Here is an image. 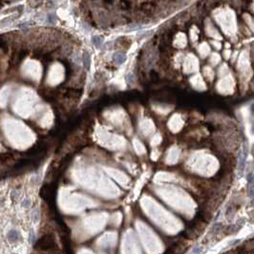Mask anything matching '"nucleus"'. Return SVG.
<instances>
[{
    "mask_svg": "<svg viewBox=\"0 0 254 254\" xmlns=\"http://www.w3.org/2000/svg\"><path fill=\"white\" fill-rule=\"evenodd\" d=\"M214 17L218 24L220 25L225 34L232 36L236 33L237 23L234 12L228 8L220 9L215 12Z\"/></svg>",
    "mask_w": 254,
    "mask_h": 254,
    "instance_id": "obj_1",
    "label": "nucleus"
},
{
    "mask_svg": "<svg viewBox=\"0 0 254 254\" xmlns=\"http://www.w3.org/2000/svg\"><path fill=\"white\" fill-rule=\"evenodd\" d=\"M238 71L240 72L242 79L244 78L246 81L249 80L251 77L252 72L251 68H250L249 55L247 51H244L240 55V58L238 59Z\"/></svg>",
    "mask_w": 254,
    "mask_h": 254,
    "instance_id": "obj_2",
    "label": "nucleus"
},
{
    "mask_svg": "<svg viewBox=\"0 0 254 254\" xmlns=\"http://www.w3.org/2000/svg\"><path fill=\"white\" fill-rule=\"evenodd\" d=\"M234 86H235V81L233 77L229 74L227 76L222 77L221 79L218 81L217 83V91L219 93L224 94V95H229L232 94L234 91Z\"/></svg>",
    "mask_w": 254,
    "mask_h": 254,
    "instance_id": "obj_3",
    "label": "nucleus"
},
{
    "mask_svg": "<svg viewBox=\"0 0 254 254\" xmlns=\"http://www.w3.org/2000/svg\"><path fill=\"white\" fill-rule=\"evenodd\" d=\"M199 70V60L192 54L187 55L183 58V72L186 74H192Z\"/></svg>",
    "mask_w": 254,
    "mask_h": 254,
    "instance_id": "obj_4",
    "label": "nucleus"
},
{
    "mask_svg": "<svg viewBox=\"0 0 254 254\" xmlns=\"http://www.w3.org/2000/svg\"><path fill=\"white\" fill-rule=\"evenodd\" d=\"M36 246H37V247H38L39 249H42V250L52 249L53 247H54V246H55L54 236H53L52 234H50V233L43 235V236L40 238L38 241H37Z\"/></svg>",
    "mask_w": 254,
    "mask_h": 254,
    "instance_id": "obj_5",
    "label": "nucleus"
},
{
    "mask_svg": "<svg viewBox=\"0 0 254 254\" xmlns=\"http://www.w3.org/2000/svg\"><path fill=\"white\" fill-rule=\"evenodd\" d=\"M190 82L191 85L194 89L198 90V91H205L206 89V85L203 81V77H201V75H196V76H193L190 78Z\"/></svg>",
    "mask_w": 254,
    "mask_h": 254,
    "instance_id": "obj_6",
    "label": "nucleus"
},
{
    "mask_svg": "<svg viewBox=\"0 0 254 254\" xmlns=\"http://www.w3.org/2000/svg\"><path fill=\"white\" fill-rule=\"evenodd\" d=\"M205 32L207 34V36H209L210 37H213V38H215L216 40L222 39V36L219 34L217 29L214 27V25L210 22L209 20H206L205 22Z\"/></svg>",
    "mask_w": 254,
    "mask_h": 254,
    "instance_id": "obj_7",
    "label": "nucleus"
},
{
    "mask_svg": "<svg viewBox=\"0 0 254 254\" xmlns=\"http://www.w3.org/2000/svg\"><path fill=\"white\" fill-rule=\"evenodd\" d=\"M186 36L183 33H179L174 40V46L177 47V48H183V47L186 46Z\"/></svg>",
    "mask_w": 254,
    "mask_h": 254,
    "instance_id": "obj_8",
    "label": "nucleus"
},
{
    "mask_svg": "<svg viewBox=\"0 0 254 254\" xmlns=\"http://www.w3.org/2000/svg\"><path fill=\"white\" fill-rule=\"evenodd\" d=\"M183 125V121H181L180 116L175 115L172 117L171 120L169 121V127L172 128V130H179L181 128V126Z\"/></svg>",
    "mask_w": 254,
    "mask_h": 254,
    "instance_id": "obj_9",
    "label": "nucleus"
},
{
    "mask_svg": "<svg viewBox=\"0 0 254 254\" xmlns=\"http://www.w3.org/2000/svg\"><path fill=\"white\" fill-rule=\"evenodd\" d=\"M246 148H244L241 152L240 158H239V170L240 174L242 175L244 170V166H246Z\"/></svg>",
    "mask_w": 254,
    "mask_h": 254,
    "instance_id": "obj_10",
    "label": "nucleus"
},
{
    "mask_svg": "<svg viewBox=\"0 0 254 254\" xmlns=\"http://www.w3.org/2000/svg\"><path fill=\"white\" fill-rule=\"evenodd\" d=\"M198 51H199L201 58H206V56L210 54V48H209L207 43H205V42H203L202 44H200Z\"/></svg>",
    "mask_w": 254,
    "mask_h": 254,
    "instance_id": "obj_11",
    "label": "nucleus"
},
{
    "mask_svg": "<svg viewBox=\"0 0 254 254\" xmlns=\"http://www.w3.org/2000/svg\"><path fill=\"white\" fill-rule=\"evenodd\" d=\"M7 238L10 243H17L20 240V234L16 230H11L8 232Z\"/></svg>",
    "mask_w": 254,
    "mask_h": 254,
    "instance_id": "obj_12",
    "label": "nucleus"
},
{
    "mask_svg": "<svg viewBox=\"0 0 254 254\" xmlns=\"http://www.w3.org/2000/svg\"><path fill=\"white\" fill-rule=\"evenodd\" d=\"M113 59H114L116 64L120 65L126 60V55H125L124 54H121V53H117V54H115L114 55H113Z\"/></svg>",
    "mask_w": 254,
    "mask_h": 254,
    "instance_id": "obj_13",
    "label": "nucleus"
},
{
    "mask_svg": "<svg viewBox=\"0 0 254 254\" xmlns=\"http://www.w3.org/2000/svg\"><path fill=\"white\" fill-rule=\"evenodd\" d=\"M82 63H83V66L85 67L86 70H89L90 63H91V56H90L89 53L87 52V51L83 52V55H82Z\"/></svg>",
    "mask_w": 254,
    "mask_h": 254,
    "instance_id": "obj_14",
    "label": "nucleus"
},
{
    "mask_svg": "<svg viewBox=\"0 0 254 254\" xmlns=\"http://www.w3.org/2000/svg\"><path fill=\"white\" fill-rule=\"evenodd\" d=\"M203 76H205L209 81H211L213 78H214V72L210 67H205L203 70Z\"/></svg>",
    "mask_w": 254,
    "mask_h": 254,
    "instance_id": "obj_15",
    "label": "nucleus"
},
{
    "mask_svg": "<svg viewBox=\"0 0 254 254\" xmlns=\"http://www.w3.org/2000/svg\"><path fill=\"white\" fill-rule=\"evenodd\" d=\"M221 60V58L220 55H219V54H217V53H213V54L210 55V63H211L213 66H215V65H217L219 62H220Z\"/></svg>",
    "mask_w": 254,
    "mask_h": 254,
    "instance_id": "obj_16",
    "label": "nucleus"
},
{
    "mask_svg": "<svg viewBox=\"0 0 254 254\" xmlns=\"http://www.w3.org/2000/svg\"><path fill=\"white\" fill-rule=\"evenodd\" d=\"M198 36H199V30L197 29V27L193 26L192 28H191V30H190L191 40H192L193 42L197 41V39H198Z\"/></svg>",
    "mask_w": 254,
    "mask_h": 254,
    "instance_id": "obj_17",
    "label": "nucleus"
},
{
    "mask_svg": "<svg viewBox=\"0 0 254 254\" xmlns=\"http://www.w3.org/2000/svg\"><path fill=\"white\" fill-rule=\"evenodd\" d=\"M227 75H229V70H228V68H227V65L223 64L220 67V69H219V76L222 77L227 76Z\"/></svg>",
    "mask_w": 254,
    "mask_h": 254,
    "instance_id": "obj_18",
    "label": "nucleus"
},
{
    "mask_svg": "<svg viewBox=\"0 0 254 254\" xmlns=\"http://www.w3.org/2000/svg\"><path fill=\"white\" fill-rule=\"evenodd\" d=\"M244 19L246 21V24L249 25V28L251 29V31L254 32V20L252 19V17H250L249 14H244Z\"/></svg>",
    "mask_w": 254,
    "mask_h": 254,
    "instance_id": "obj_19",
    "label": "nucleus"
},
{
    "mask_svg": "<svg viewBox=\"0 0 254 254\" xmlns=\"http://www.w3.org/2000/svg\"><path fill=\"white\" fill-rule=\"evenodd\" d=\"M32 219L34 222H37L39 220V213H38V210H37L36 208L34 209L32 211Z\"/></svg>",
    "mask_w": 254,
    "mask_h": 254,
    "instance_id": "obj_20",
    "label": "nucleus"
},
{
    "mask_svg": "<svg viewBox=\"0 0 254 254\" xmlns=\"http://www.w3.org/2000/svg\"><path fill=\"white\" fill-rule=\"evenodd\" d=\"M92 40H93V42L95 43L97 46L101 45L102 44V41H103L102 37H100V36H94Z\"/></svg>",
    "mask_w": 254,
    "mask_h": 254,
    "instance_id": "obj_21",
    "label": "nucleus"
},
{
    "mask_svg": "<svg viewBox=\"0 0 254 254\" xmlns=\"http://www.w3.org/2000/svg\"><path fill=\"white\" fill-rule=\"evenodd\" d=\"M36 240V233H34V230L33 229V228H31L30 235H29V241L31 243H34V241Z\"/></svg>",
    "mask_w": 254,
    "mask_h": 254,
    "instance_id": "obj_22",
    "label": "nucleus"
},
{
    "mask_svg": "<svg viewBox=\"0 0 254 254\" xmlns=\"http://www.w3.org/2000/svg\"><path fill=\"white\" fill-rule=\"evenodd\" d=\"M21 205H22L23 207H25V208L30 207V205H31V199H28V198L24 199V201L22 202V203H21Z\"/></svg>",
    "mask_w": 254,
    "mask_h": 254,
    "instance_id": "obj_23",
    "label": "nucleus"
},
{
    "mask_svg": "<svg viewBox=\"0 0 254 254\" xmlns=\"http://www.w3.org/2000/svg\"><path fill=\"white\" fill-rule=\"evenodd\" d=\"M126 80H127L128 83L133 84L135 82V77H134V75L133 74H128L127 77H126Z\"/></svg>",
    "mask_w": 254,
    "mask_h": 254,
    "instance_id": "obj_24",
    "label": "nucleus"
},
{
    "mask_svg": "<svg viewBox=\"0 0 254 254\" xmlns=\"http://www.w3.org/2000/svg\"><path fill=\"white\" fill-rule=\"evenodd\" d=\"M18 196H19V193H18V191H17V190H12V195H11V197H12V201H16L17 198H18Z\"/></svg>",
    "mask_w": 254,
    "mask_h": 254,
    "instance_id": "obj_25",
    "label": "nucleus"
},
{
    "mask_svg": "<svg viewBox=\"0 0 254 254\" xmlns=\"http://www.w3.org/2000/svg\"><path fill=\"white\" fill-rule=\"evenodd\" d=\"M211 44H212L213 46H214V48H216L217 50H220V49L222 48V46H221V43L219 42L218 40H216V41H215V40H213V41L211 42Z\"/></svg>",
    "mask_w": 254,
    "mask_h": 254,
    "instance_id": "obj_26",
    "label": "nucleus"
},
{
    "mask_svg": "<svg viewBox=\"0 0 254 254\" xmlns=\"http://www.w3.org/2000/svg\"><path fill=\"white\" fill-rule=\"evenodd\" d=\"M224 55H225V58H227V59H228V58H229V55H231V53H230L229 50H227V51H225Z\"/></svg>",
    "mask_w": 254,
    "mask_h": 254,
    "instance_id": "obj_27",
    "label": "nucleus"
}]
</instances>
